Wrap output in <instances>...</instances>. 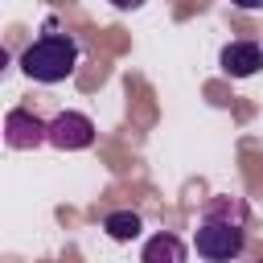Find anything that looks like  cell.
I'll return each instance as SVG.
<instances>
[{
  "instance_id": "4",
  "label": "cell",
  "mask_w": 263,
  "mask_h": 263,
  "mask_svg": "<svg viewBox=\"0 0 263 263\" xmlns=\"http://www.w3.org/2000/svg\"><path fill=\"white\" fill-rule=\"evenodd\" d=\"M4 144L16 148V152H33L37 144H45V123H41L33 111L16 107V111H8V119H4Z\"/></svg>"
},
{
  "instance_id": "6",
  "label": "cell",
  "mask_w": 263,
  "mask_h": 263,
  "mask_svg": "<svg viewBox=\"0 0 263 263\" xmlns=\"http://www.w3.org/2000/svg\"><path fill=\"white\" fill-rule=\"evenodd\" d=\"M140 263H185V242L177 234H152L144 242Z\"/></svg>"
},
{
  "instance_id": "10",
  "label": "cell",
  "mask_w": 263,
  "mask_h": 263,
  "mask_svg": "<svg viewBox=\"0 0 263 263\" xmlns=\"http://www.w3.org/2000/svg\"><path fill=\"white\" fill-rule=\"evenodd\" d=\"M4 70H8V49L0 45V74H4Z\"/></svg>"
},
{
  "instance_id": "5",
  "label": "cell",
  "mask_w": 263,
  "mask_h": 263,
  "mask_svg": "<svg viewBox=\"0 0 263 263\" xmlns=\"http://www.w3.org/2000/svg\"><path fill=\"white\" fill-rule=\"evenodd\" d=\"M259 66H263V49H259L255 41H230V45L222 49V70H226L230 78H251Z\"/></svg>"
},
{
  "instance_id": "11",
  "label": "cell",
  "mask_w": 263,
  "mask_h": 263,
  "mask_svg": "<svg viewBox=\"0 0 263 263\" xmlns=\"http://www.w3.org/2000/svg\"><path fill=\"white\" fill-rule=\"evenodd\" d=\"M259 263H263V259H259Z\"/></svg>"
},
{
  "instance_id": "8",
  "label": "cell",
  "mask_w": 263,
  "mask_h": 263,
  "mask_svg": "<svg viewBox=\"0 0 263 263\" xmlns=\"http://www.w3.org/2000/svg\"><path fill=\"white\" fill-rule=\"evenodd\" d=\"M234 8H242V12H259L263 8V0H230Z\"/></svg>"
},
{
  "instance_id": "9",
  "label": "cell",
  "mask_w": 263,
  "mask_h": 263,
  "mask_svg": "<svg viewBox=\"0 0 263 263\" xmlns=\"http://www.w3.org/2000/svg\"><path fill=\"white\" fill-rule=\"evenodd\" d=\"M111 4H115V8H123V12H127V8H140V4H144V0H111Z\"/></svg>"
},
{
  "instance_id": "2",
  "label": "cell",
  "mask_w": 263,
  "mask_h": 263,
  "mask_svg": "<svg viewBox=\"0 0 263 263\" xmlns=\"http://www.w3.org/2000/svg\"><path fill=\"white\" fill-rule=\"evenodd\" d=\"M242 242H247V234H242V226L230 222V218H205V222L197 226V234H193L197 255L210 259V263H230V259H238V255H242Z\"/></svg>"
},
{
  "instance_id": "7",
  "label": "cell",
  "mask_w": 263,
  "mask_h": 263,
  "mask_svg": "<svg viewBox=\"0 0 263 263\" xmlns=\"http://www.w3.org/2000/svg\"><path fill=\"white\" fill-rule=\"evenodd\" d=\"M103 230H107L115 242H132V238L140 234V214H136V210H111V214L103 218Z\"/></svg>"
},
{
  "instance_id": "1",
  "label": "cell",
  "mask_w": 263,
  "mask_h": 263,
  "mask_svg": "<svg viewBox=\"0 0 263 263\" xmlns=\"http://www.w3.org/2000/svg\"><path fill=\"white\" fill-rule=\"evenodd\" d=\"M78 66V41L66 33H45L21 53V70L33 82H62Z\"/></svg>"
},
{
  "instance_id": "3",
  "label": "cell",
  "mask_w": 263,
  "mask_h": 263,
  "mask_svg": "<svg viewBox=\"0 0 263 263\" xmlns=\"http://www.w3.org/2000/svg\"><path fill=\"white\" fill-rule=\"evenodd\" d=\"M45 140L53 148H62V152H78V148L95 144V123L82 111H62V115H53L45 123Z\"/></svg>"
}]
</instances>
